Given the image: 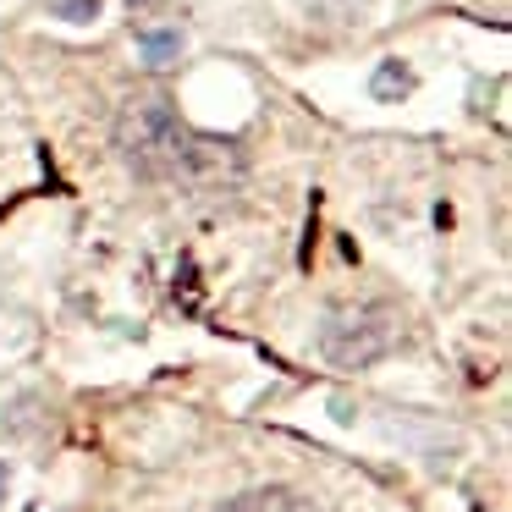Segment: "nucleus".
Masks as SVG:
<instances>
[{
	"label": "nucleus",
	"mask_w": 512,
	"mask_h": 512,
	"mask_svg": "<svg viewBox=\"0 0 512 512\" xmlns=\"http://www.w3.org/2000/svg\"><path fill=\"white\" fill-rule=\"evenodd\" d=\"M116 149L144 182H182V188H215L243 171V155L221 138H199L177 122L160 100H138L116 122Z\"/></svg>",
	"instance_id": "f257e3e1"
},
{
	"label": "nucleus",
	"mask_w": 512,
	"mask_h": 512,
	"mask_svg": "<svg viewBox=\"0 0 512 512\" xmlns=\"http://www.w3.org/2000/svg\"><path fill=\"white\" fill-rule=\"evenodd\" d=\"M402 342V309L386 298H364V303H342L325 314L320 325V353L336 369H369Z\"/></svg>",
	"instance_id": "f03ea898"
},
{
	"label": "nucleus",
	"mask_w": 512,
	"mask_h": 512,
	"mask_svg": "<svg viewBox=\"0 0 512 512\" xmlns=\"http://www.w3.org/2000/svg\"><path fill=\"white\" fill-rule=\"evenodd\" d=\"M221 512H320L309 496H298V490L287 485H259V490H243V496H232Z\"/></svg>",
	"instance_id": "7ed1b4c3"
},
{
	"label": "nucleus",
	"mask_w": 512,
	"mask_h": 512,
	"mask_svg": "<svg viewBox=\"0 0 512 512\" xmlns=\"http://www.w3.org/2000/svg\"><path fill=\"white\" fill-rule=\"evenodd\" d=\"M182 56V34H171V28H155V34H144V61L149 67H166V61Z\"/></svg>",
	"instance_id": "20e7f679"
},
{
	"label": "nucleus",
	"mask_w": 512,
	"mask_h": 512,
	"mask_svg": "<svg viewBox=\"0 0 512 512\" xmlns=\"http://www.w3.org/2000/svg\"><path fill=\"white\" fill-rule=\"evenodd\" d=\"M402 78H408L402 67H386V72H380V83H375V94H391V89H402Z\"/></svg>",
	"instance_id": "39448f33"
},
{
	"label": "nucleus",
	"mask_w": 512,
	"mask_h": 512,
	"mask_svg": "<svg viewBox=\"0 0 512 512\" xmlns=\"http://www.w3.org/2000/svg\"><path fill=\"white\" fill-rule=\"evenodd\" d=\"M0 496H6V468H0Z\"/></svg>",
	"instance_id": "423d86ee"
}]
</instances>
